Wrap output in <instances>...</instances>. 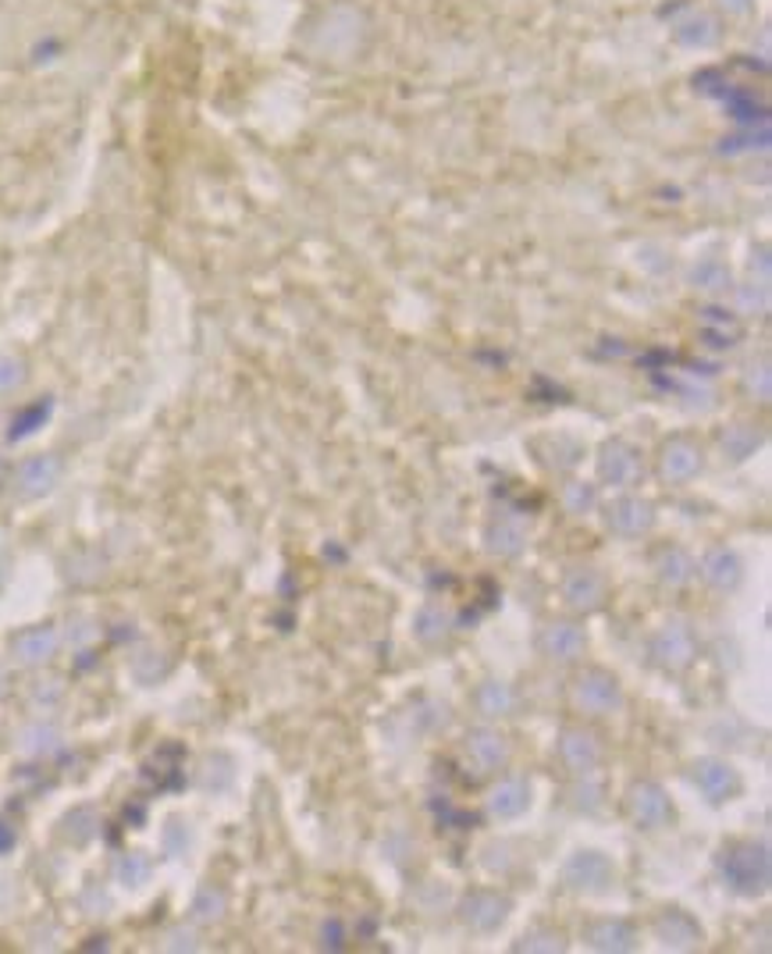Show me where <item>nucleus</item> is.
Instances as JSON below:
<instances>
[{"mask_svg":"<svg viewBox=\"0 0 772 954\" xmlns=\"http://www.w3.org/2000/svg\"><path fill=\"white\" fill-rule=\"evenodd\" d=\"M0 481H4V470H0Z\"/></svg>","mask_w":772,"mask_h":954,"instance_id":"f704fd0d","label":"nucleus"},{"mask_svg":"<svg viewBox=\"0 0 772 954\" xmlns=\"http://www.w3.org/2000/svg\"><path fill=\"white\" fill-rule=\"evenodd\" d=\"M222 912H225V894L214 891V887H203L197 905H192V915H197L200 922H217L222 919Z\"/></svg>","mask_w":772,"mask_h":954,"instance_id":"c85d7f7f","label":"nucleus"},{"mask_svg":"<svg viewBox=\"0 0 772 954\" xmlns=\"http://www.w3.org/2000/svg\"><path fill=\"white\" fill-rule=\"evenodd\" d=\"M559 758L573 773H584V777H587V773L602 763V744L595 741V733H587L581 727H570V730L559 733Z\"/></svg>","mask_w":772,"mask_h":954,"instance_id":"4468645a","label":"nucleus"},{"mask_svg":"<svg viewBox=\"0 0 772 954\" xmlns=\"http://www.w3.org/2000/svg\"><path fill=\"white\" fill-rule=\"evenodd\" d=\"M701 577L709 581L716 591H733L744 577V563L737 560V552L730 549H712L709 556L701 560Z\"/></svg>","mask_w":772,"mask_h":954,"instance_id":"6ab92c4d","label":"nucleus"},{"mask_svg":"<svg viewBox=\"0 0 772 954\" xmlns=\"http://www.w3.org/2000/svg\"><path fill=\"white\" fill-rule=\"evenodd\" d=\"M723 880L730 891L744 897H762L772 880V862L769 848L755 841H741L723 851Z\"/></svg>","mask_w":772,"mask_h":954,"instance_id":"f257e3e1","label":"nucleus"},{"mask_svg":"<svg viewBox=\"0 0 772 954\" xmlns=\"http://www.w3.org/2000/svg\"><path fill=\"white\" fill-rule=\"evenodd\" d=\"M691 777L709 802H726V798L741 791V777L733 773V766L719 763V758H701V763H694Z\"/></svg>","mask_w":772,"mask_h":954,"instance_id":"9b49d317","label":"nucleus"},{"mask_svg":"<svg viewBox=\"0 0 772 954\" xmlns=\"http://www.w3.org/2000/svg\"><path fill=\"white\" fill-rule=\"evenodd\" d=\"M517 951H545V954H556V951H566V944H562V933L534 930V933H527V937L520 940Z\"/></svg>","mask_w":772,"mask_h":954,"instance_id":"c756f323","label":"nucleus"},{"mask_svg":"<svg viewBox=\"0 0 772 954\" xmlns=\"http://www.w3.org/2000/svg\"><path fill=\"white\" fill-rule=\"evenodd\" d=\"M512 705H517V694L509 691V685H502V680H484L478 688V708L484 716H509Z\"/></svg>","mask_w":772,"mask_h":954,"instance_id":"b1692460","label":"nucleus"},{"mask_svg":"<svg viewBox=\"0 0 772 954\" xmlns=\"http://www.w3.org/2000/svg\"><path fill=\"white\" fill-rule=\"evenodd\" d=\"M598 477L612 488H627L641 477V453L627 442H609L598 456Z\"/></svg>","mask_w":772,"mask_h":954,"instance_id":"6e6552de","label":"nucleus"},{"mask_svg":"<svg viewBox=\"0 0 772 954\" xmlns=\"http://www.w3.org/2000/svg\"><path fill=\"white\" fill-rule=\"evenodd\" d=\"M467 755L481 769H498V766L509 763V744H506V738H502L498 730L478 727V730L467 733Z\"/></svg>","mask_w":772,"mask_h":954,"instance_id":"a211bd4d","label":"nucleus"},{"mask_svg":"<svg viewBox=\"0 0 772 954\" xmlns=\"http://www.w3.org/2000/svg\"><path fill=\"white\" fill-rule=\"evenodd\" d=\"M47 414H50V406H47V403H43L40 410H29V414H25L22 420H15V428H11V438H25L29 431H36V424H43Z\"/></svg>","mask_w":772,"mask_h":954,"instance_id":"2f4dec72","label":"nucleus"},{"mask_svg":"<svg viewBox=\"0 0 772 954\" xmlns=\"http://www.w3.org/2000/svg\"><path fill=\"white\" fill-rule=\"evenodd\" d=\"M509 897H502L495 891H473L459 901V919L470 926L473 933H492L506 922L509 915Z\"/></svg>","mask_w":772,"mask_h":954,"instance_id":"423d86ee","label":"nucleus"},{"mask_svg":"<svg viewBox=\"0 0 772 954\" xmlns=\"http://www.w3.org/2000/svg\"><path fill=\"white\" fill-rule=\"evenodd\" d=\"M484 541H488V552H495V556H520L523 541H527V531L509 517L502 520H492L484 531Z\"/></svg>","mask_w":772,"mask_h":954,"instance_id":"4be33fe9","label":"nucleus"},{"mask_svg":"<svg viewBox=\"0 0 772 954\" xmlns=\"http://www.w3.org/2000/svg\"><path fill=\"white\" fill-rule=\"evenodd\" d=\"M11 652L25 666H43L58 655V630L54 627H25L11 638Z\"/></svg>","mask_w":772,"mask_h":954,"instance_id":"ddd939ff","label":"nucleus"},{"mask_svg":"<svg viewBox=\"0 0 772 954\" xmlns=\"http://www.w3.org/2000/svg\"><path fill=\"white\" fill-rule=\"evenodd\" d=\"M698 470H701V449L687 442V438H673V442L662 449L659 474L669 485H687L691 477H698Z\"/></svg>","mask_w":772,"mask_h":954,"instance_id":"f8f14e48","label":"nucleus"},{"mask_svg":"<svg viewBox=\"0 0 772 954\" xmlns=\"http://www.w3.org/2000/svg\"><path fill=\"white\" fill-rule=\"evenodd\" d=\"M97 833V816L89 808H75L72 816H64V837L75 844H86Z\"/></svg>","mask_w":772,"mask_h":954,"instance_id":"cd10ccee","label":"nucleus"},{"mask_svg":"<svg viewBox=\"0 0 772 954\" xmlns=\"http://www.w3.org/2000/svg\"><path fill=\"white\" fill-rule=\"evenodd\" d=\"M58 741V730L54 727H33L22 733V748L25 752H50Z\"/></svg>","mask_w":772,"mask_h":954,"instance_id":"7c9ffc66","label":"nucleus"},{"mask_svg":"<svg viewBox=\"0 0 772 954\" xmlns=\"http://www.w3.org/2000/svg\"><path fill=\"white\" fill-rule=\"evenodd\" d=\"M584 944L595 951H609V954H623L637 947V933L634 926L623 919H595L584 926Z\"/></svg>","mask_w":772,"mask_h":954,"instance_id":"dca6fc26","label":"nucleus"},{"mask_svg":"<svg viewBox=\"0 0 772 954\" xmlns=\"http://www.w3.org/2000/svg\"><path fill=\"white\" fill-rule=\"evenodd\" d=\"M562 880H566V887H573V891L602 894V891H609V887H612L616 869H612V862L602 855V851H577V855L566 858Z\"/></svg>","mask_w":772,"mask_h":954,"instance_id":"7ed1b4c3","label":"nucleus"},{"mask_svg":"<svg viewBox=\"0 0 772 954\" xmlns=\"http://www.w3.org/2000/svg\"><path fill=\"white\" fill-rule=\"evenodd\" d=\"M573 702L591 716H609L623 705V688L606 669H584L573 680Z\"/></svg>","mask_w":772,"mask_h":954,"instance_id":"f03ea898","label":"nucleus"},{"mask_svg":"<svg viewBox=\"0 0 772 954\" xmlns=\"http://www.w3.org/2000/svg\"><path fill=\"white\" fill-rule=\"evenodd\" d=\"M114 873H118V880H122L125 887H143V883L150 880L153 866H150V858H147V855H139V851H132V855H122V858H118V866H114Z\"/></svg>","mask_w":772,"mask_h":954,"instance_id":"bb28decb","label":"nucleus"},{"mask_svg":"<svg viewBox=\"0 0 772 954\" xmlns=\"http://www.w3.org/2000/svg\"><path fill=\"white\" fill-rule=\"evenodd\" d=\"M527 805H531V783L520 777L502 780L492 791V798H488V808H492L498 819H517L527 812Z\"/></svg>","mask_w":772,"mask_h":954,"instance_id":"aec40b11","label":"nucleus"},{"mask_svg":"<svg viewBox=\"0 0 772 954\" xmlns=\"http://www.w3.org/2000/svg\"><path fill=\"white\" fill-rule=\"evenodd\" d=\"M627 808H630V816H634L637 827H645V830H659L673 819L669 794L651 780H641L627 791Z\"/></svg>","mask_w":772,"mask_h":954,"instance_id":"39448f33","label":"nucleus"},{"mask_svg":"<svg viewBox=\"0 0 772 954\" xmlns=\"http://www.w3.org/2000/svg\"><path fill=\"white\" fill-rule=\"evenodd\" d=\"M562 506H566V513H573V517H584V513H591L598 506V492H595V485H587V481H570L562 488Z\"/></svg>","mask_w":772,"mask_h":954,"instance_id":"a878e982","label":"nucleus"},{"mask_svg":"<svg viewBox=\"0 0 772 954\" xmlns=\"http://www.w3.org/2000/svg\"><path fill=\"white\" fill-rule=\"evenodd\" d=\"M655 937H659L662 947H673V951H691L701 944V926L691 919L687 912L680 908H669L662 912L659 919H655Z\"/></svg>","mask_w":772,"mask_h":954,"instance_id":"2eb2a0df","label":"nucleus"},{"mask_svg":"<svg viewBox=\"0 0 772 954\" xmlns=\"http://www.w3.org/2000/svg\"><path fill=\"white\" fill-rule=\"evenodd\" d=\"M414 635H417L423 644L442 641V638L448 635V616L439 610V605H423V610L414 616Z\"/></svg>","mask_w":772,"mask_h":954,"instance_id":"393cba45","label":"nucleus"},{"mask_svg":"<svg viewBox=\"0 0 772 954\" xmlns=\"http://www.w3.org/2000/svg\"><path fill=\"white\" fill-rule=\"evenodd\" d=\"M537 649H542V655H548V660H556V663H573V660H581V655H584L587 638H584V630L577 624H548L542 635H537Z\"/></svg>","mask_w":772,"mask_h":954,"instance_id":"9d476101","label":"nucleus"},{"mask_svg":"<svg viewBox=\"0 0 772 954\" xmlns=\"http://www.w3.org/2000/svg\"><path fill=\"white\" fill-rule=\"evenodd\" d=\"M606 524H609V531H616V535H623V538H637V535H645V531H651V524H655V510H651V502H645V499H616L612 506L606 510Z\"/></svg>","mask_w":772,"mask_h":954,"instance_id":"1a4fd4ad","label":"nucleus"},{"mask_svg":"<svg viewBox=\"0 0 772 954\" xmlns=\"http://www.w3.org/2000/svg\"><path fill=\"white\" fill-rule=\"evenodd\" d=\"M15 844V830H8V823H0V851H8Z\"/></svg>","mask_w":772,"mask_h":954,"instance_id":"72a5a7b5","label":"nucleus"},{"mask_svg":"<svg viewBox=\"0 0 772 954\" xmlns=\"http://www.w3.org/2000/svg\"><path fill=\"white\" fill-rule=\"evenodd\" d=\"M655 570H659V577H662V585H669V588H684L694 574H698V563H694V556L691 552H684V549H662L659 552V560H655Z\"/></svg>","mask_w":772,"mask_h":954,"instance_id":"412c9836","label":"nucleus"},{"mask_svg":"<svg viewBox=\"0 0 772 954\" xmlns=\"http://www.w3.org/2000/svg\"><path fill=\"white\" fill-rule=\"evenodd\" d=\"M651 655L662 669H669V674H680V669H687L694 663V655H698V641H694L691 627L666 624L651 641Z\"/></svg>","mask_w":772,"mask_h":954,"instance_id":"20e7f679","label":"nucleus"},{"mask_svg":"<svg viewBox=\"0 0 772 954\" xmlns=\"http://www.w3.org/2000/svg\"><path fill=\"white\" fill-rule=\"evenodd\" d=\"M606 577H602L598 570H591V566H577V570L566 574L562 581V599L570 610L577 613H595L602 610V602H606Z\"/></svg>","mask_w":772,"mask_h":954,"instance_id":"0eeeda50","label":"nucleus"},{"mask_svg":"<svg viewBox=\"0 0 772 954\" xmlns=\"http://www.w3.org/2000/svg\"><path fill=\"white\" fill-rule=\"evenodd\" d=\"M22 381V364L15 360H0V392H11Z\"/></svg>","mask_w":772,"mask_h":954,"instance_id":"473e14b6","label":"nucleus"},{"mask_svg":"<svg viewBox=\"0 0 772 954\" xmlns=\"http://www.w3.org/2000/svg\"><path fill=\"white\" fill-rule=\"evenodd\" d=\"M719 445H723V456L730 463H744V460L755 456L758 445H762V435H758L755 428H744V424H733V428H726Z\"/></svg>","mask_w":772,"mask_h":954,"instance_id":"5701e85b","label":"nucleus"},{"mask_svg":"<svg viewBox=\"0 0 772 954\" xmlns=\"http://www.w3.org/2000/svg\"><path fill=\"white\" fill-rule=\"evenodd\" d=\"M18 492L25 499H43L47 492H54V485L61 481V460L58 456H33L18 467Z\"/></svg>","mask_w":772,"mask_h":954,"instance_id":"f3484780","label":"nucleus"}]
</instances>
